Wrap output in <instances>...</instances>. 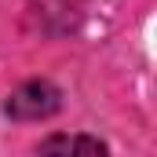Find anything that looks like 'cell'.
<instances>
[{
	"label": "cell",
	"instance_id": "7a4b0ae2",
	"mask_svg": "<svg viewBox=\"0 0 157 157\" xmlns=\"http://www.w3.org/2000/svg\"><path fill=\"white\" fill-rule=\"evenodd\" d=\"M40 150H48V154H55V150H84V154H102L106 146H102L99 139H80V135L66 139V135H59V139H48Z\"/></svg>",
	"mask_w": 157,
	"mask_h": 157
},
{
	"label": "cell",
	"instance_id": "6da1fadb",
	"mask_svg": "<svg viewBox=\"0 0 157 157\" xmlns=\"http://www.w3.org/2000/svg\"><path fill=\"white\" fill-rule=\"evenodd\" d=\"M55 110H59V91L51 84H44V80H33V84L18 88L11 95V102H7V113H15V117H22V121L48 117Z\"/></svg>",
	"mask_w": 157,
	"mask_h": 157
}]
</instances>
